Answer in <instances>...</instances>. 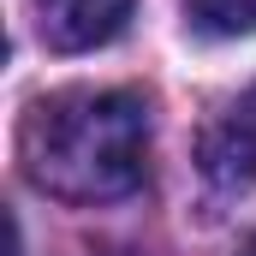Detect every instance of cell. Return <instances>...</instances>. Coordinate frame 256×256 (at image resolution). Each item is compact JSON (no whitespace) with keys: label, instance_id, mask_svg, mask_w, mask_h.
Masks as SVG:
<instances>
[{"label":"cell","instance_id":"5","mask_svg":"<svg viewBox=\"0 0 256 256\" xmlns=\"http://www.w3.org/2000/svg\"><path fill=\"white\" fill-rule=\"evenodd\" d=\"M244 256H256V238H250V250H244Z\"/></svg>","mask_w":256,"mask_h":256},{"label":"cell","instance_id":"4","mask_svg":"<svg viewBox=\"0 0 256 256\" xmlns=\"http://www.w3.org/2000/svg\"><path fill=\"white\" fill-rule=\"evenodd\" d=\"M202 36H256V0H185Z\"/></svg>","mask_w":256,"mask_h":256},{"label":"cell","instance_id":"2","mask_svg":"<svg viewBox=\"0 0 256 256\" xmlns=\"http://www.w3.org/2000/svg\"><path fill=\"white\" fill-rule=\"evenodd\" d=\"M137 0H42V42L54 54H90L108 48L131 24Z\"/></svg>","mask_w":256,"mask_h":256},{"label":"cell","instance_id":"1","mask_svg":"<svg viewBox=\"0 0 256 256\" xmlns=\"http://www.w3.org/2000/svg\"><path fill=\"white\" fill-rule=\"evenodd\" d=\"M30 185L60 202H114L149 173V108L131 90H54L18 131Z\"/></svg>","mask_w":256,"mask_h":256},{"label":"cell","instance_id":"3","mask_svg":"<svg viewBox=\"0 0 256 256\" xmlns=\"http://www.w3.org/2000/svg\"><path fill=\"white\" fill-rule=\"evenodd\" d=\"M202 173L220 191H250L256 185V120L250 114H226L202 131Z\"/></svg>","mask_w":256,"mask_h":256}]
</instances>
